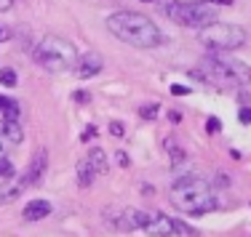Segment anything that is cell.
<instances>
[{"instance_id":"cell-3","label":"cell","mask_w":251,"mask_h":237,"mask_svg":"<svg viewBox=\"0 0 251 237\" xmlns=\"http://www.w3.org/2000/svg\"><path fill=\"white\" fill-rule=\"evenodd\" d=\"M195 78L208 83V86H217V88H243L251 83V69L238 59L222 56V53H211V56H203L201 59V67L195 69Z\"/></svg>"},{"instance_id":"cell-24","label":"cell","mask_w":251,"mask_h":237,"mask_svg":"<svg viewBox=\"0 0 251 237\" xmlns=\"http://www.w3.org/2000/svg\"><path fill=\"white\" fill-rule=\"evenodd\" d=\"M171 93H176V96H184V93H190V88H184V86H171Z\"/></svg>"},{"instance_id":"cell-4","label":"cell","mask_w":251,"mask_h":237,"mask_svg":"<svg viewBox=\"0 0 251 237\" xmlns=\"http://www.w3.org/2000/svg\"><path fill=\"white\" fill-rule=\"evenodd\" d=\"M32 59L46 69V72H67L70 67L77 64V51L70 40L56 38V35H46L38 40L32 51Z\"/></svg>"},{"instance_id":"cell-28","label":"cell","mask_w":251,"mask_h":237,"mask_svg":"<svg viewBox=\"0 0 251 237\" xmlns=\"http://www.w3.org/2000/svg\"><path fill=\"white\" fill-rule=\"evenodd\" d=\"M14 5V0H0V11H8Z\"/></svg>"},{"instance_id":"cell-17","label":"cell","mask_w":251,"mask_h":237,"mask_svg":"<svg viewBox=\"0 0 251 237\" xmlns=\"http://www.w3.org/2000/svg\"><path fill=\"white\" fill-rule=\"evenodd\" d=\"M14 176H16L14 163H11V160H5V157H0V179L8 181V179H14Z\"/></svg>"},{"instance_id":"cell-18","label":"cell","mask_w":251,"mask_h":237,"mask_svg":"<svg viewBox=\"0 0 251 237\" xmlns=\"http://www.w3.org/2000/svg\"><path fill=\"white\" fill-rule=\"evenodd\" d=\"M166 150H169V155H171V160H174V163H182V160H184V150L176 144L174 139L166 141Z\"/></svg>"},{"instance_id":"cell-26","label":"cell","mask_w":251,"mask_h":237,"mask_svg":"<svg viewBox=\"0 0 251 237\" xmlns=\"http://www.w3.org/2000/svg\"><path fill=\"white\" fill-rule=\"evenodd\" d=\"M94 136H97V128H86V133H83V141H88V139H94Z\"/></svg>"},{"instance_id":"cell-15","label":"cell","mask_w":251,"mask_h":237,"mask_svg":"<svg viewBox=\"0 0 251 237\" xmlns=\"http://www.w3.org/2000/svg\"><path fill=\"white\" fill-rule=\"evenodd\" d=\"M22 109L16 102H11V99L0 96V120H19Z\"/></svg>"},{"instance_id":"cell-30","label":"cell","mask_w":251,"mask_h":237,"mask_svg":"<svg viewBox=\"0 0 251 237\" xmlns=\"http://www.w3.org/2000/svg\"><path fill=\"white\" fill-rule=\"evenodd\" d=\"M211 3H217V5H230V3H235V0H211Z\"/></svg>"},{"instance_id":"cell-27","label":"cell","mask_w":251,"mask_h":237,"mask_svg":"<svg viewBox=\"0 0 251 237\" xmlns=\"http://www.w3.org/2000/svg\"><path fill=\"white\" fill-rule=\"evenodd\" d=\"M118 163H121V165H128V155H126V152H118Z\"/></svg>"},{"instance_id":"cell-5","label":"cell","mask_w":251,"mask_h":237,"mask_svg":"<svg viewBox=\"0 0 251 237\" xmlns=\"http://www.w3.org/2000/svg\"><path fill=\"white\" fill-rule=\"evenodd\" d=\"M163 14L169 16L171 22L182 27H206L217 19V8L211 3H203V0H195V3H176V0H163Z\"/></svg>"},{"instance_id":"cell-1","label":"cell","mask_w":251,"mask_h":237,"mask_svg":"<svg viewBox=\"0 0 251 237\" xmlns=\"http://www.w3.org/2000/svg\"><path fill=\"white\" fill-rule=\"evenodd\" d=\"M107 29L115 35L118 40L134 45V48H155L163 43V32L158 24H152L145 14L136 11H115L107 16Z\"/></svg>"},{"instance_id":"cell-12","label":"cell","mask_w":251,"mask_h":237,"mask_svg":"<svg viewBox=\"0 0 251 237\" xmlns=\"http://www.w3.org/2000/svg\"><path fill=\"white\" fill-rule=\"evenodd\" d=\"M25 189H27V181L22 179V176H19V179H16V176H14V179H8V184L0 187V205H5V203H11V200H16L22 192H25Z\"/></svg>"},{"instance_id":"cell-25","label":"cell","mask_w":251,"mask_h":237,"mask_svg":"<svg viewBox=\"0 0 251 237\" xmlns=\"http://www.w3.org/2000/svg\"><path fill=\"white\" fill-rule=\"evenodd\" d=\"M88 99H91V96H88L86 91H77V93H75V102H83V104H86Z\"/></svg>"},{"instance_id":"cell-9","label":"cell","mask_w":251,"mask_h":237,"mask_svg":"<svg viewBox=\"0 0 251 237\" xmlns=\"http://www.w3.org/2000/svg\"><path fill=\"white\" fill-rule=\"evenodd\" d=\"M101 67H104V59H101L99 53L88 51V53H83V56H77L75 75H77L80 80H88V78H94V75H99Z\"/></svg>"},{"instance_id":"cell-29","label":"cell","mask_w":251,"mask_h":237,"mask_svg":"<svg viewBox=\"0 0 251 237\" xmlns=\"http://www.w3.org/2000/svg\"><path fill=\"white\" fill-rule=\"evenodd\" d=\"M5 38H8V29H5L3 24H0V43H3V40H5Z\"/></svg>"},{"instance_id":"cell-10","label":"cell","mask_w":251,"mask_h":237,"mask_svg":"<svg viewBox=\"0 0 251 237\" xmlns=\"http://www.w3.org/2000/svg\"><path fill=\"white\" fill-rule=\"evenodd\" d=\"M46 165H49V152H46V150H38V152H35V157H32V163H29V165H27V171L22 173V179L27 181V187L38 184V181L43 179Z\"/></svg>"},{"instance_id":"cell-2","label":"cell","mask_w":251,"mask_h":237,"mask_svg":"<svg viewBox=\"0 0 251 237\" xmlns=\"http://www.w3.org/2000/svg\"><path fill=\"white\" fill-rule=\"evenodd\" d=\"M169 200L176 211H182L184 216H203L217 208V192L201 176H182L176 179L169 189Z\"/></svg>"},{"instance_id":"cell-16","label":"cell","mask_w":251,"mask_h":237,"mask_svg":"<svg viewBox=\"0 0 251 237\" xmlns=\"http://www.w3.org/2000/svg\"><path fill=\"white\" fill-rule=\"evenodd\" d=\"M94 179H97L94 168L86 163V160H80V163H77V184H80V187H91Z\"/></svg>"},{"instance_id":"cell-22","label":"cell","mask_w":251,"mask_h":237,"mask_svg":"<svg viewBox=\"0 0 251 237\" xmlns=\"http://www.w3.org/2000/svg\"><path fill=\"white\" fill-rule=\"evenodd\" d=\"M110 133H112V136H118V139H121V136L126 133V128H123V123H118V120H112V123H110Z\"/></svg>"},{"instance_id":"cell-31","label":"cell","mask_w":251,"mask_h":237,"mask_svg":"<svg viewBox=\"0 0 251 237\" xmlns=\"http://www.w3.org/2000/svg\"><path fill=\"white\" fill-rule=\"evenodd\" d=\"M0 157H3V144H0Z\"/></svg>"},{"instance_id":"cell-6","label":"cell","mask_w":251,"mask_h":237,"mask_svg":"<svg viewBox=\"0 0 251 237\" xmlns=\"http://www.w3.org/2000/svg\"><path fill=\"white\" fill-rule=\"evenodd\" d=\"M198 38H201L203 45H208V48H214V51H235L246 43V29L232 24V22H217L214 19L211 24L201 27Z\"/></svg>"},{"instance_id":"cell-7","label":"cell","mask_w":251,"mask_h":237,"mask_svg":"<svg viewBox=\"0 0 251 237\" xmlns=\"http://www.w3.org/2000/svg\"><path fill=\"white\" fill-rule=\"evenodd\" d=\"M101 216H104V221L110 224L112 229H118V232H134V229H142L147 213L136 211V208H107Z\"/></svg>"},{"instance_id":"cell-21","label":"cell","mask_w":251,"mask_h":237,"mask_svg":"<svg viewBox=\"0 0 251 237\" xmlns=\"http://www.w3.org/2000/svg\"><path fill=\"white\" fill-rule=\"evenodd\" d=\"M206 131H208V133H219V131H222V123H219V117H208Z\"/></svg>"},{"instance_id":"cell-14","label":"cell","mask_w":251,"mask_h":237,"mask_svg":"<svg viewBox=\"0 0 251 237\" xmlns=\"http://www.w3.org/2000/svg\"><path fill=\"white\" fill-rule=\"evenodd\" d=\"M86 163L94 168V173H107V155H104V150H99V147H94V150H88V155H86Z\"/></svg>"},{"instance_id":"cell-19","label":"cell","mask_w":251,"mask_h":237,"mask_svg":"<svg viewBox=\"0 0 251 237\" xmlns=\"http://www.w3.org/2000/svg\"><path fill=\"white\" fill-rule=\"evenodd\" d=\"M0 83H3L5 88H14L16 86V72L14 69H0Z\"/></svg>"},{"instance_id":"cell-20","label":"cell","mask_w":251,"mask_h":237,"mask_svg":"<svg viewBox=\"0 0 251 237\" xmlns=\"http://www.w3.org/2000/svg\"><path fill=\"white\" fill-rule=\"evenodd\" d=\"M139 115L145 117V120H155V117H158V104H147V107H142Z\"/></svg>"},{"instance_id":"cell-11","label":"cell","mask_w":251,"mask_h":237,"mask_svg":"<svg viewBox=\"0 0 251 237\" xmlns=\"http://www.w3.org/2000/svg\"><path fill=\"white\" fill-rule=\"evenodd\" d=\"M49 213H51L49 200H29L25 205V211H22V216H25V221H40V218H46Z\"/></svg>"},{"instance_id":"cell-13","label":"cell","mask_w":251,"mask_h":237,"mask_svg":"<svg viewBox=\"0 0 251 237\" xmlns=\"http://www.w3.org/2000/svg\"><path fill=\"white\" fill-rule=\"evenodd\" d=\"M0 136L11 144H22L25 141V131H22L19 120H0Z\"/></svg>"},{"instance_id":"cell-32","label":"cell","mask_w":251,"mask_h":237,"mask_svg":"<svg viewBox=\"0 0 251 237\" xmlns=\"http://www.w3.org/2000/svg\"><path fill=\"white\" fill-rule=\"evenodd\" d=\"M142 3H152V0H142Z\"/></svg>"},{"instance_id":"cell-8","label":"cell","mask_w":251,"mask_h":237,"mask_svg":"<svg viewBox=\"0 0 251 237\" xmlns=\"http://www.w3.org/2000/svg\"><path fill=\"white\" fill-rule=\"evenodd\" d=\"M142 232H147L150 237H174L176 232H187V229L179 221H174L171 216H166V213H147Z\"/></svg>"},{"instance_id":"cell-23","label":"cell","mask_w":251,"mask_h":237,"mask_svg":"<svg viewBox=\"0 0 251 237\" xmlns=\"http://www.w3.org/2000/svg\"><path fill=\"white\" fill-rule=\"evenodd\" d=\"M238 117H241V123H243V126H249V123H251V107H243V109H241V115H238Z\"/></svg>"}]
</instances>
